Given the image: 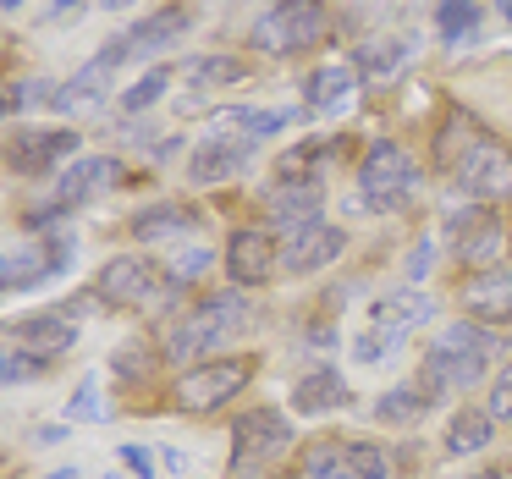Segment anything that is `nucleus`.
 Here are the masks:
<instances>
[{"instance_id": "aec40b11", "label": "nucleus", "mask_w": 512, "mask_h": 479, "mask_svg": "<svg viewBox=\"0 0 512 479\" xmlns=\"http://www.w3.org/2000/svg\"><path fill=\"white\" fill-rule=\"evenodd\" d=\"M325 215V182H276L270 188V221L276 232H303V226H320Z\"/></svg>"}, {"instance_id": "7c9ffc66", "label": "nucleus", "mask_w": 512, "mask_h": 479, "mask_svg": "<svg viewBox=\"0 0 512 479\" xmlns=\"http://www.w3.org/2000/svg\"><path fill=\"white\" fill-rule=\"evenodd\" d=\"M391 474V457L380 441H347L342 452V479H386Z\"/></svg>"}, {"instance_id": "473e14b6", "label": "nucleus", "mask_w": 512, "mask_h": 479, "mask_svg": "<svg viewBox=\"0 0 512 479\" xmlns=\"http://www.w3.org/2000/svg\"><path fill=\"white\" fill-rule=\"evenodd\" d=\"M166 89H171V67H149L144 78H138L133 89L122 94V111H127V116L149 111V105H160V100H166Z\"/></svg>"}, {"instance_id": "dca6fc26", "label": "nucleus", "mask_w": 512, "mask_h": 479, "mask_svg": "<svg viewBox=\"0 0 512 479\" xmlns=\"http://www.w3.org/2000/svg\"><path fill=\"white\" fill-rule=\"evenodd\" d=\"M342 254H347V232L331 221H320V226H303V232H292L287 243H281V270H287V276H314V270L336 265Z\"/></svg>"}, {"instance_id": "a878e982", "label": "nucleus", "mask_w": 512, "mask_h": 479, "mask_svg": "<svg viewBox=\"0 0 512 479\" xmlns=\"http://www.w3.org/2000/svg\"><path fill=\"white\" fill-rule=\"evenodd\" d=\"M435 28L446 45H474L485 28V0H441L435 6Z\"/></svg>"}, {"instance_id": "f704fd0d", "label": "nucleus", "mask_w": 512, "mask_h": 479, "mask_svg": "<svg viewBox=\"0 0 512 479\" xmlns=\"http://www.w3.org/2000/svg\"><path fill=\"white\" fill-rule=\"evenodd\" d=\"M210 265H215V254H210V248H182V254L166 265V276L177 281V287H188V281H199Z\"/></svg>"}, {"instance_id": "49530a36", "label": "nucleus", "mask_w": 512, "mask_h": 479, "mask_svg": "<svg viewBox=\"0 0 512 479\" xmlns=\"http://www.w3.org/2000/svg\"><path fill=\"white\" fill-rule=\"evenodd\" d=\"M496 12H501V17H507V23H512V0H496Z\"/></svg>"}, {"instance_id": "c03bdc74", "label": "nucleus", "mask_w": 512, "mask_h": 479, "mask_svg": "<svg viewBox=\"0 0 512 479\" xmlns=\"http://www.w3.org/2000/svg\"><path fill=\"white\" fill-rule=\"evenodd\" d=\"M105 12H127V6H133V0H100Z\"/></svg>"}, {"instance_id": "423d86ee", "label": "nucleus", "mask_w": 512, "mask_h": 479, "mask_svg": "<svg viewBox=\"0 0 512 479\" xmlns=\"http://www.w3.org/2000/svg\"><path fill=\"white\" fill-rule=\"evenodd\" d=\"M171 287L177 281L166 276V270L155 265V259H138V254H116L100 265V281H94V292H100L105 303H122V309H144V303H166Z\"/></svg>"}, {"instance_id": "4be33fe9", "label": "nucleus", "mask_w": 512, "mask_h": 479, "mask_svg": "<svg viewBox=\"0 0 512 479\" xmlns=\"http://www.w3.org/2000/svg\"><path fill=\"white\" fill-rule=\"evenodd\" d=\"M353 61H358V78H364V83H391V78H397V72L413 61V34H408V39H402V34L364 39Z\"/></svg>"}, {"instance_id": "6ab92c4d", "label": "nucleus", "mask_w": 512, "mask_h": 479, "mask_svg": "<svg viewBox=\"0 0 512 479\" xmlns=\"http://www.w3.org/2000/svg\"><path fill=\"white\" fill-rule=\"evenodd\" d=\"M248 160H254V144H248V138L215 133V138H204V144L188 155V182H199V188H210V182H226V177H237V171H243Z\"/></svg>"}, {"instance_id": "9d476101", "label": "nucleus", "mask_w": 512, "mask_h": 479, "mask_svg": "<svg viewBox=\"0 0 512 479\" xmlns=\"http://www.w3.org/2000/svg\"><path fill=\"white\" fill-rule=\"evenodd\" d=\"M122 177H127V166L116 155H83V160H72V166L56 177V210H83V204L105 199L111 188H122Z\"/></svg>"}, {"instance_id": "c85d7f7f", "label": "nucleus", "mask_w": 512, "mask_h": 479, "mask_svg": "<svg viewBox=\"0 0 512 479\" xmlns=\"http://www.w3.org/2000/svg\"><path fill=\"white\" fill-rule=\"evenodd\" d=\"M435 342H446V347H463V353H479V358H496V353H507V342H501V331L496 325H479V320H452Z\"/></svg>"}, {"instance_id": "393cba45", "label": "nucleus", "mask_w": 512, "mask_h": 479, "mask_svg": "<svg viewBox=\"0 0 512 479\" xmlns=\"http://www.w3.org/2000/svg\"><path fill=\"white\" fill-rule=\"evenodd\" d=\"M199 226V210L188 204H149V210L133 215V237L138 243H166V237H188Z\"/></svg>"}, {"instance_id": "bb28decb", "label": "nucleus", "mask_w": 512, "mask_h": 479, "mask_svg": "<svg viewBox=\"0 0 512 479\" xmlns=\"http://www.w3.org/2000/svg\"><path fill=\"white\" fill-rule=\"evenodd\" d=\"M430 402H435V397L419 386V380H413V386H391L386 397L375 402V419H380V424H402V430H408V424H419L424 413H430Z\"/></svg>"}, {"instance_id": "58836bf2", "label": "nucleus", "mask_w": 512, "mask_h": 479, "mask_svg": "<svg viewBox=\"0 0 512 479\" xmlns=\"http://www.w3.org/2000/svg\"><path fill=\"white\" fill-rule=\"evenodd\" d=\"M122 463L133 468L138 479H155V452H149V446H122Z\"/></svg>"}, {"instance_id": "c9c22d12", "label": "nucleus", "mask_w": 512, "mask_h": 479, "mask_svg": "<svg viewBox=\"0 0 512 479\" xmlns=\"http://www.w3.org/2000/svg\"><path fill=\"white\" fill-rule=\"evenodd\" d=\"M485 413H490L496 424L512 419V364L496 369V380H490V391H485Z\"/></svg>"}, {"instance_id": "6e6552de", "label": "nucleus", "mask_w": 512, "mask_h": 479, "mask_svg": "<svg viewBox=\"0 0 512 479\" xmlns=\"http://www.w3.org/2000/svg\"><path fill=\"white\" fill-rule=\"evenodd\" d=\"M78 155V127H12L6 138V171L17 177H45Z\"/></svg>"}, {"instance_id": "e433bc0d", "label": "nucleus", "mask_w": 512, "mask_h": 479, "mask_svg": "<svg viewBox=\"0 0 512 479\" xmlns=\"http://www.w3.org/2000/svg\"><path fill=\"white\" fill-rule=\"evenodd\" d=\"M34 375H45V358L23 353V347H6V358H0V380L17 386V380H34Z\"/></svg>"}, {"instance_id": "37998d69", "label": "nucleus", "mask_w": 512, "mask_h": 479, "mask_svg": "<svg viewBox=\"0 0 512 479\" xmlns=\"http://www.w3.org/2000/svg\"><path fill=\"white\" fill-rule=\"evenodd\" d=\"M463 479H512V474H501V468H479V474H463Z\"/></svg>"}, {"instance_id": "20e7f679", "label": "nucleus", "mask_w": 512, "mask_h": 479, "mask_svg": "<svg viewBox=\"0 0 512 479\" xmlns=\"http://www.w3.org/2000/svg\"><path fill=\"white\" fill-rule=\"evenodd\" d=\"M452 182L463 199H479V204L512 199V149L490 133H474L463 144V155L452 160Z\"/></svg>"}, {"instance_id": "cd10ccee", "label": "nucleus", "mask_w": 512, "mask_h": 479, "mask_svg": "<svg viewBox=\"0 0 512 479\" xmlns=\"http://www.w3.org/2000/svg\"><path fill=\"white\" fill-rule=\"evenodd\" d=\"M298 122V111H254V105H232V111H221L215 116V127H243L248 138H276V133H287V127Z\"/></svg>"}, {"instance_id": "1a4fd4ad", "label": "nucleus", "mask_w": 512, "mask_h": 479, "mask_svg": "<svg viewBox=\"0 0 512 479\" xmlns=\"http://www.w3.org/2000/svg\"><path fill=\"white\" fill-rule=\"evenodd\" d=\"M67 265H72V237H28V243L6 248L0 281H6V292H28V287H39V281L61 276Z\"/></svg>"}, {"instance_id": "4468645a", "label": "nucleus", "mask_w": 512, "mask_h": 479, "mask_svg": "<svg viewBox=\"0 0 512 479\" xmlns=\"http://www.w3.org/2000/svg\"><path fill=\"white\" fill-rule=\"evenodd\" d=\"M287 441H292L287 413H276V408H254V413H243V419L232 424V468L265 463V457H276Z\"/></svg>"}, {"instance_id": "72a5a7b5", "label": "nucleus", "mask_w": 512, "mask_h": 479, "mask_svg": "<svg viewBox=\"0 0 512 479\" xmlns=\"http://www.w3.org/2000/svg\"><path fill=\"white\" fill-rule=\"evenodd\" d=\"M342 452H347V441H314L309 452H303V474L309 479H342Z\"/></svg>"}, {"instance_id": "f257e3e1", "label": "nucleus", "mask_w": 512, "mask_h": 479, "mask_svg": "<svg viewBox=\"0 0 512 479\" xmlns=\"http://www.w3.org/2000/svg\"><path fill=\"white\" fill-rule=\"evenodd\" d=\"M243 325H248L243 292H210V298H199L188 309V320H177L166 353L177 358V364H188V358H204V353H215V347H232V336L243 331Z\"/></svg>"}, {"instance_id": "412c9836", "label": "nucleus", "mask_w": 512, "mask_h": 479, "mask_svg": "<svg viewBox=\"0 0 512 479\" xmlns=\"http://www.w3.org/2000/svg\"><path fill=\"white\" fill-rule=\"evenodd\" d=\"M292 408L309 413V419H320V413H342V408H353V391H347V380L336 375L331 364H320V369H309V375L292 386Z\"/></svg>"}, {"instance_id": "ea45409f", "label": "nucleus", "mask_w": 512, "mask_h": 479, "mask_svg": "<svg viewBox=\"0 0 512 479\" xmlns=\"http://www.w3.org/2000/svg\"><path fill=\"white\" fill-rule=\"evenodd\" d=\"M100 413V402H94V386H83L78 397H72V419H94Z\"/></svg>"}, {"instance_id": "9b49d317", "label": "nucleus", "mask_w": 512, "mask_h": 479, "mask_svg": "<svg viewBox=\"0 0 512 479\" xmlns=\"http://www.w3.org/2000/svg\"><path fill=\"white\" fill-rule=\"evenodd\" d=\"M221 265H226V276H232V287H265L281 265V248L265 226H243V232L226 237Z\"/></svg>"}, {"instance_id": "f3484780", "label": "nucleus", "mask_w": 512, "mask_h": 479, "mask_svg": "<svg viewBox=\"0 0 512 479\" xmlns=\"http://www.w3.org/2000/svg\"><path fill=\"white\" fill-rule=\"evenodd\" d=\"M188 34H193V6H160V12H149L138 28H127L122 45H127V61H144V56L177 50Z\"/></svg>"}, {"instance_id": "c756f323", "label": "nucleus", "mask_w": 512, "mask_h": 479, "mask_svg": "<svg viewBox=\"0 0 512 479\" xmlns=\"http://www.w3.org/2000/svg\"><path fill=\"white\" fill-rule=\"evenodd\" d=\"M182 78H188L193 89H226V83H248V61H237V56H193L188 67H182Z\"/></svg>"}, {"instance_id": "79ce46f5", "label": "nucleus", "mask_w": 512, "mask_h": 479, "mask_svg": "<svg viewBox=\"0 0 512 479\" xmlns=\"http://www.w3.org/2000/svg\"><path fill=\"white\" fill-rule=\"evenodd\" d=\"M72 12H83V0H50V17H72Z\"/></svg>"}, {"instance_id": "0eeeda50", "label": "nucleus", "mask_w": 512, "mask_h": 479, "mask_svg": "<svg viewBox=\"0 0 512 479\" xmlns=\"http://www.w3.org/2000/svg\"><path fill=\"white\" fill-rule=\"evenodd\" d=\"M446 237H452V254L468 270H496L512 254V232L496 210H457L446 215Z\"/></svg>"}, {"instance_id": "a211bd4d", "label": "nucleus", "mask_w": 512, "mask_h": 479, "mask_svg": "<svg viewBox=\"0 0 512 479\" xmlns=\"http://www.w3.org/2000/svg\"><path fill=\"white\" fill-rule=\"evenodd\" d=\"M435 309H441V303H435L430 292H419V287H397V292H386V298H380L375 309H369V331L391 336V342H408V331L430 325V320H435Z\"/></svg>"}, {"instance_id": "b1692460", "label": "nucleus", "mask_w": 512, "mask_h": 479, "mask_svg": "<svg viewBox=\"0 0 512 479\" xmlns=\"http://www.w3.org/2000/svg\"><path fill=\"white\" fill-rule=\"evenodd\" d=\"M490 435H496V419H490L485 408H457L452 424H446V435H441V452L446 457H474L490 446Z\"/></svg>"}, {"instance_id": "f03ea898", "label": "nucleus", "mask_w": 512, "mask_h": 479, "mask_svg": "<svg viewBox=\"0 0 512 479\" xmlns=\"http://www.w3.org/2000/svg\"><path fill=\"white\" fill-rule=\"evenodd\" d=\"M325 28H331V12H325V0H276V6H265V12L254 17V28H248V39H254L259 56H303V50H314L325 39Z\"/></svg>"}, {"instance_id": "de8ad7c7", "label": "nucleus", "mask_w": 512, "mask_h": 479, "mask_svg": "<svg viewBox=\"0 0 512 479\" xmlns=\"http://www.w3.org/2000/svg\"><path fill=\"white\" fill-rule=\"evenodd\" d=\"M0 6H6V12H17V6H23V0H0Z\"/></svg>"}, {"instance_id": "39448f33", "label": "nucleus", "mask_w": 512, "mask_h": 479, "mask_svg": "<svg viewBox=\"0 0 512 479\" xmlns=\"http://www.w3.org/2000/svg\"><path fill=\"white\" fill-rule=\"evenodd\" d=\"M254 380V358H204V364H188L177 380V408L182 413H215L237 397V391Z\"/></svg>"}, {"instance_id": "f8f14e48", "label": "nucleus", "mask_w": 512, "mask_h": 479, "mask_svg": "<svg viewBox=\"0 0 512 479\" xmlns=\"http://www.w3.org/2000/svg\"><path fill=\"white\" fill-rule=\"evenodd\" d=\"M457 303H463L468 320L479 325H512V265H496V270H468L463 287H457Z\"/></svg>"}, {"instance_id": "ddd939ff", "label": "nucleus", "mask_w": 512, "mask_h": 479, "mask_svg": "<svg viewBox=\"0 0 512 479\" xmlns=\"http://www.w3.org/2000/svg\"><path fill=\"white\" fill-rule=\"evenodd\" d=\"M490 358L479 353H463V347H424V364H419V386L430 391V397H446V391H474L479 380H485Z\"/></svg>"}, {"instance_id": "2f4dec72", "label": "nucleus", "mask_w": 512, "mask_h": 479, "mask_svg": "<svg viewBox=\"0 0 512 479\" xmlns=\"http://www.w3.org/2000/svg\"><path fill=\"white\" fill-rule=\"evenodd\" d=\"M320 138H309V144H298V149H287V155L276 160V182H325L320 177Z\"/></svg>"}, {"instance_id": "a19ab883", "label": "nucleus", "mask_w": 512, "mask_h": 479, "mask_svg": "<svg viewBox=\"0 0 512 479\" xmlns=\"http://www.w3.org/2000/svg\"><path fill=\"white\" fill-rule=\"evenodd\" d=\"M430 254H435L430 243H419V248H413V265H408V276H413V281H419L424 270H430Z\"/></svg>"}, {"instance_id": "7ed1b4c3", "label": "nucleus", "mask_w": 512, "mask_h": 479, "mask_svg": "<svg viewBox=\"0 0 512 479\" xmlns=\"http://www.w3.org/2000/svg\"><path fill=\"white\" fill-rule=\"evenodd\" d=\"M413 188H419V166H413L408 149L391 144V138L369 144L364 166H358V199H364L375 215H397L402 204L413 199Z\"/></svg>"}, {"instance_id": "2eb2a0df", "label": "nucleus", "mask_w": 512, "mask_h": 479, "mask_svg": "<svg viewBox=\"0 0 512 479\" xmlns=\"http://www.w3.org/2000/svg\"><path fill=\"white\" fill-rule=\"evenodd\" d=\"M6 347H23V353L56 364L61 353L78 347V325H72V314H23L6 325Z\"/></svg>"}, {"instance_id": "4c0bfd02", "label": "nucleus", "mask_w": 512, "mask_h": 479, "mask_svg": "<svg viewBox=\"0 0 512 479\" xmlns=\"http://www.w3.org/2000/svg\"><path fill=\"white\" fill-rule=\"evenodd\" d=\"M391 353H397V342H391V336H380V331H364V336L353 342V358H358V364H386Z\"/></svg>"}, {"instance_id": "5701e85b", "label": "nucleus", "mask_w": 512, "mask_h": 479, "mask_svg": "<svg viewBox=\"0 0 512 479\" xmlns=\"http://www.w3.org/2000/svg\"><path fill=\"white\" fill-rule=\"evenodd\" d=\"M358 72L347 67V61H325L320 72H309V83H303V100L314 105V111H347V105H353V94H358Z\"/></svg>"}, {"instance_id": "a18cd8bd", "label": "nucleus", "mask_w": 512, "mask_h": 479, "mask_svg": "<svg viewBox=\"0 0 512 479\" xmlns=\"http://www.w3.org/2000/svg\"><path fill=\"white\" fill-rule=\"evenodd\" d=\"M45 479H78V468H56V474H45Z\"/></svg>"}]
</instances>
